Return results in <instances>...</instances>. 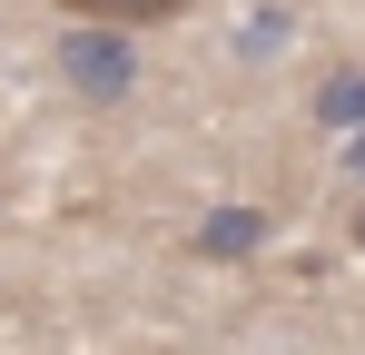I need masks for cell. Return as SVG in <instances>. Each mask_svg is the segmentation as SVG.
Wrapping results in <instances>:
<instances>
[{"label": "cell", "instance_id": "3", "mask_svg": "<svg viewBox=\"0 0 365 355\" xmlns=\"http://www.w3.org/2000/svg\"><path fill=\"white\" fill-rule=\"evenodd\" d=\"M267 247V217L257 207H217L207 227H197V257H257Z\"/></svg>", "mask_w": 365, "mask_h": 355}, {"label": "cell", "instance_id": "5", "mask_svg": "<svg viewBox=\"0 0 365 355\" xmlns=\"http://www.w3.org/2000/svg\"><path fill=\"white\" fill-rule=\"evenodd\" d=\"M346 168H356V178H365V128H346Z\"/></svg>", "mask_w": 365, "mask_h": 355}, {"label": "cell", "instance_id": "2", "mask_svg": "<svg viewBox=\"0 0 365 355\" xmlns=\"http://www.w3.org/2000/svg\"><path fill=\"white\" fill-rule=\"evenodd\" d=\"M69 20H109V30H158V20H178L197 0H60Z\"/></svg>", "mask_w": 365, "mask_h": 355}, {"label": "cell", "instance_id": "4", "mask_svg": "<svg viewBox=\"0 0 365 355\" xmlns=\"http://www.w3.org/2000/svg\"><path fill=\"white\" fill-rule=\"evenodd\" d=\"M316 109L336 118V128H365V79H356V69H336V79H326V99H316Z\"/></svg>", "mask_w": 365, "mask_h": 355}, {"label": "cell", "instance_id": "6", "mask_svg": "<svg viewBox=\"0 0 365 355\" xmlns=\"http://www.w3.org/2000/svg\"><path fill=\"white\" fill-rule=\"evenodd\" d=\"M356 247H365V217H356Z\"/></svg>", "mask_w": 365, "mask_h": 355}, {"label": "cell", "instance_id": "1", "mask_svg": "<svg viewBox=\"0 0 365 355\" xmlns=\"http://www.w3.org/2000/svg\"><path fill=\"white\" fill-rule=\"evenodd\" d=\"M138 30H109V20H79L60 40V79L79 89V99H128L138 89V50H128Z\"/></svg>", "mask_w": 365, "mask_h": 355}]
</instances>
